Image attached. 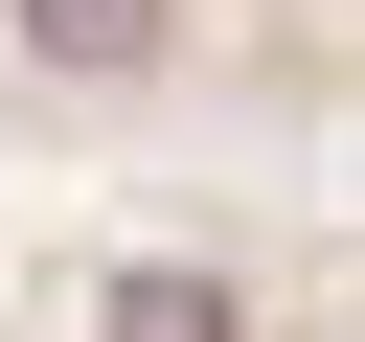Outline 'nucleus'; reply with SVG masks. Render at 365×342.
Instances as JSON below:
<instances>
[{
    "instance_id": "f257e3e1",
    "label": "nucleus",
    "mask_w": 365,
    "mask_h": 342,
    "mask_svg": "<svg viewBox=\"0 0 365 342\" xmlns=\"http://www.w3.org/2000/svg\"><path fill=\"white\" fill-rule=\"evenodd\" d=\"M114 342H228V296H205V274H137V296H114Z\"/></svg>"
}]
</instances>
